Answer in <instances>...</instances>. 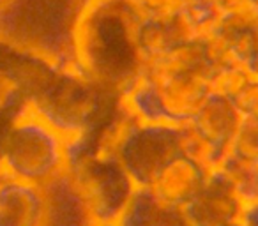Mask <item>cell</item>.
<instances>
[{
  "label": "cell",
  "mask_w": 258,
  "mask_h": 226,
  "mask_svg": "<svg viewBox=\"0 0 258 226\" xmlns=\"http://www.w3.org/2000/svg\"><path fill=\"white\" fill-rule=\"evenodd\" d=\"M244 201L228 180L216 172L207 177L204 187L182 207L193 226H230L242 214Z\"/></svg>",
  "instance_id": "52a82bcc"
},
{
  "label": "cell",
  "mask_w": 258,
  "mask_h": 226,
  "mask_svg": "<svg viewBox=\"0 0 258 226\" xmlns=\"http://www.w3.org/2000/svg\"><path fill=\"white\" fill-rule=\"evenodd\" d=\"M230 226H240V222L237 221V222H233V224H230Z\"/></svg>",
  "instance_id": "ffe728a7"
},
{
  "label": "cell",
  "mask_w": 258,
  "mask_h": 226,
  "mask_svg": "<svg viewBox=\"0 0 258 226\" xmlns=\"http://www.w3.org/2000/svg\"><path fill=\"white\" fill-rule=\"evenodd\" d=\"M180 152V126L145 124L129 115L113 154L135 186L151 187L163 166Z\"/></svg>",
  "instance_id": "8992f818"
},
{
  "label": "cell",
  "mask_w": 258,
  "mask_h": 226,
  "mask_svg": "<svg viewBox=\"0 0 258 226\" xmlns=\"http://www.w3.org/2000/svg\"><path fill=\"white\" fill-rule=\"evenodd\" d=\"M44 72L29 90V108L57 129L66 140L110 122L120 110L118 92L104 89L80 64L55 67L43 64Z\"/></svg>",
  "instance_id": "3957f363"
},
{
  "label": "cell",
  "mask_w": 258,
  "mask_h": 226,
  "mask_svg": "<svg viewBox=\"0 0 258 226\" xmlns=\"http://www.w3.org/2000/svg\"><path fill=\"white\" fill-rule=\"evenodd\" d=\"M89 222H117L137 189L113 154L66 140V172Z\"/></svg>",
  "instance_id": "277c9868"
},
{
  "label": "cell",
  "mask_w": 258,
  "mask_h": 226,
  "mask_svg": "<svg viewBox=\"0 0 258 226\" xmlns=\"http://www.w3.org/2000/svg\"><path fill=\"white\" fill-rule=\"evenodd\" d=\"M140 13L129 0H89L76 34L78 62L104 89L120 94L144 67L137 46Z\"/></svg>",
  "instance_id": "6da1fadb"
},
{
  "label": "cell",
  "mask_w": 258,
  "mask_h": 226,
  "mask_svg": "<svg viewBox=\"0 0 258 226\" xmlns=\"http://www.w3.org/2000/svg\"><path fill=\"white\" fill-rule=\"evenodd\" d=\"M207 177L200 163L180 152L163 166L151 187L165 205L184 207L204 187Z\"/></svg>",
  "instance_id": "9c48e42d"
},
{
  "label": "cell",
  "mask_w": 258,
  "mask_h": 226,
  "mask_svg": "<svg viewBox=\"0 0 258 226\" xmlns=\"http://www.w3.org/2000/svg\"><path fill=\"white\" fill-rule=\"evenodd\" d=\"M149 76L158 85L163 104H165L170 119L175 126L186 124V120L193 119L198 108L205 101V97L209 96V80L202 78L200 72Z\"/></svg>",
  "instance_id": "30bf717a"
},
{
  "label": "cell",
  "mask_w": 258,
  "mask_h": 226,
  "mask_svg": "<svg viewBox=\"0 0 258 226\" xmlns=\"http://www.w3.org/2000/svg\"><path fill=\"white\" fill-rule=\"evenodd\" d=\"M166 207L152 191V187H137L129 198L124 212L118 217V226H159Z\"/></svg>",
  "instance_id": "7c38bea8"
},
{
  "label": "cell",
  "mask_w": 258,
  "mask_h": 226,
  "mask_svg": "<svg viewBox=\"0 0 258 226\" xmlns=\"http://www.w3.org/2000/svg\"><path fill=\"white\" fill-rule=\"evenodd\" d=\"M159 226H193V222L184 214L182 207H166V212Z\"/></svg>",
  "instance_id": "2e32d148"
},
{
  "label": "cell",
  "mask_w": 258,
  "mask_h": 226,
  "mask_svg": "<svg viewBox=\"0 0 258 226\" xmlns=\"http://www.w3.org/2000/svg\"><path fill=\"white\" fill-rule=\"evenodd\" d=\"M239 222L240 226H258V200L244 203Z\"/></svg>",
  "instance_id": "e0dca14e"
},
{
  "label": "cell",
  "mask_w": 258,
  "mask_h": 226,
  "mask_svg": "<svg viewBox=\"0 0 258 226\" xmlns=\"http://www.w3.org/2000/svg\"><path fill=\"white\" fill-rule=\"evenodd\" d=\"M27 96L20 87H11L0 96V177H2V150L11 126L27 110Z\"/></svg>",
  "instance_id": "4fadbf2b"
},
{
  "label": "cell",
  "mask_w": 258,
  "mask_h": 226,
  "mask_svg": "<svg viewBox=\"0 0 258 226\" xmlns=\"http://www.w3.org/2000/svg\"><path fill=\"white\" fill-rule=\"evenodd\" d=\"M89 0H8L0 8V43L39 64L76 65V34Z\"/></svg>",
  "instance_id": "7a4b0ae2"
},
{
  "label": "cell",
  "mask_w": 258,
  "mask_h": 226,
  "mask_svg": "<svg viewBox=\"0 0 258 226\" xmlns=\"http://www.w3.org/2000/svg\"><path fill=\"white\" fill-rule=\"evenodd\" d=\"M249 83L247 76L239 67H225L209 80V92L233 99Z\"/></svg>",
  "instance_id": "5bb4252c"
},
{
  "label": "cell",
  "mask_w": 258,
  "mask_h": 226,
  "mask_svg": "<svg viewBox=\"0 0 258 226\" xmlns=\"http://www.w3.org/2000/svg\"><path fill=\"white\" fill-rule=\"evenodd\" d=\"M232 101L239 113H244L249 119H258V83L249 82Z\"/></svg>",
  "instance_id": "9a60e30c"
},
{
  "label": "cell",
  "mask_w": 258,
  "mask_h": 226,
  "mask_svg": "<svg viewBox=\"0 0 258 226\" xmlns=\"http://www.w3.org/2000/svg\"><path fill=\"white\" fill-rule=\"evenodd\" d=\"M64 172L66 138L27 106L6 138L2 175L46 187Z\"/></svg>",
  "instance_id": "5b68a950"
},
{
  "label": "cell",
  "mask_w": 258,
  "mask_h": 226,
  "mask_svg": "<svg viewBox=\"0 0 258 226\" xmlns=\"http://www.w3.org/2000/svg\"><path fill=\"white\" fill-rule=\"evenodd\" d=\"M189 122L205 140L223 150L239 129L240 113L232 99L209 92Z\"/></svg>",
  "instance_id": "8fae6325"
},
{
  "label": "cell",
  "mask_w": 258,
  "mask_h": 226,
  "mask_svg": "<svg viewBox=\"0 0 258 226\" xmlns=\"http://www.w3.org/2000/svg\"><path fill=\"white\" fill-rule=\"evenodd\" d=\"M46 187L0 177V226H46Z\"/></svg>",
  "instance_id": "ba28073f"
},
{
  "label": "cell",
  "mask_w": 258,
  "mask_h": 226,
  "mask_svg": "<svg viewBox=\"0 0 258 226\" xmlns=\"http://www.w3.org/2000/svg\"><path fill=\"white\" fill-rule=\"evenodd\" d=\"M87 226H118L117 222H89Z\"/></svg>",
  "instance_id": "ac0fdd59"
},
{
  "label": "cell",
  "mask_w": 258,
  "mask_h": 226,
  "mask_svg": "<svg viewBox=\"0 0 258 226\" xmlns=\"http://www.w3.org/2000/svg\"><path fill=\"white\" fill-rule=\"evenodd\" d=\"M6 2H8V0H0V8H2V6H4Z\"/></svg>",
  "instance_id": "d6986e66"
}]
</instances>
